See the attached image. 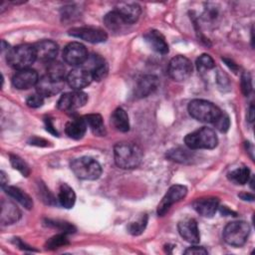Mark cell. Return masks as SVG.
Here are the masks:
<instances>
[{
  "label": "cell",
  "mask_w": 255,
  "mask_h": 255,
  "mask_svg": "<svg viewBox=\"0 0 255 255\" xmlns=\"http://www.w3.org/2000/svg\"><path fill=\"white\" fill-rule=\"evenodd\" d=\"M114 158L119 167L123 169H132L140 164L142 151L140 147L133 142L122 141L114 146Z\"/></svg>",
  "instance_id": "cell-1"
},
{
  "label": "cell",
  "mask_w": 255,
  "mask_h": 255,
  "mask_svg": "<svg viewBox=\"0 0 255 255\" xmlns=\"http://www.w3.org/2000/svg\"><path fill=\"white\" fill-rule=\"evenodd\" d=\"M37 60L34 46L24 44L18 45L8 50L6 61L12 68L16 70L29 69V67Z\"/></svg>",
  "instance_id": "cell-2"
},
{
  "label": "cell",
  "mask_w": 255,
  "mask_h": 255,
  "mask_svg": "<svg viewBox=\"0 0 255 255\" xmlns=\"http://www.w3.org/2000/svg\"><path fill=\"white\" fill-rule=\"evenodd\" d=\"M185 145L194 150V149H212L216 147L218 143V138L215 131L207 127H202L199 129H196L184 137Z\"/></svg>",
  "instance_id": "cell-3"
},
{
  "label": "cell",
  "mask_w": 255,
  "mask_h": 255,
  "mask_svg": "<svg viewBox=\"0 0 255 255\" xmlns=\"http://www.w3.org/2000/svg\"><path fill=\"white\" fill-rule=\"evenodd\" d=\"M187 110L189 115L193 119H195L196 121H199L202 123H208V124H213L222 112L213 103L206 100H201V99L192 100L188 104Z\"/></svg>",
  "instance_id": "cell-4"
},
{
  "label": "cell",
  "mask_w": 255,
  "mask_h": 255,
  "mask_svg": "<svg viewBox=\"0 0 255 255\" xmlns=\"http://www.w3.org/2000/svg\"><path fill=\"white\" fill-rule=\"evenodd\" d=\"M71 169L74 174L83 180H95L102 174L101 164L90 156H81L71 161Z\"/></svg>",
  "instance_id": "cell-5"
},
{
  "label": "cell",
  "mask_w": 255,
  "mask_h": 255,
  "mask_svg": "<svg viewBox=\"0 0 255 255\" xmlns=\"http://www.w3.org/2000/svg\"><path fill=\"white\" fill-rule=\"evenodd\" d=\"M250 233V226L245 221L229 222L223 230L224 241L235 247H240L245 244Z\"/></svg>",
  "instance_id": "cell-6"
},
{
  "label": "cell",
  "mask_w": 255,
  "mask_h": 255,
  "mask_svg": "<svg viewBox=\"0 0 255 255\" xmlns=\"http://www.w3.org/2000/svg\"><path fill=\"white\" fill-rule=\"evenodd\" d=\"M193 72V66L190 60L182 55L173 57L168 64L167 73L169 77L176 82L186 81Z\"/></svg>",
  "instance_id": "cell-7"
},
{
  "label": "cell",
  "mask_w": 255,
  "mask_h": 255,
  "mask_svg": "<svg viewBox=\"0 0 255 255\" xmlns=\"http://www.w3.org/2000/svg\"><path fill=\"white\" fill-rule=\"evenodd\" d=\"M186 194H187L186 186L181 184H174L170 186L157 205V209H156L157 215L163 216L174 203L183 199L186 196Z\"/></svg>",
  "instance_id": "cell-8"
},
{
  "label": "cell",
  "mask_w": 255,
  "mask_h": 255,
  "mask_svg": "<svg viewBox=\"0 0 255 255\" xmlns=\"http://www.w3.org/2000/svg\"><path fill=\"white\" fill-rule=\"evenodd\" d=\"M88 95L82 91H74L63 94L57 103V108L63 112H73L86 105Z\"/></svg>",
  "instance_id": "cell-9"
},
{
  "label": "cell",
  "mask_w": 255,
  "mask_h": 255,
  "mask_svg": "<svg viewBox=\"0 0 255 255\" xmlns=\"http://www.w3.org/2000/svg\"><path fill=\"white\" fill-rule=\"evenodd\" d=\"M69 35L92 44L103 43L108 39L107 32L96 27H75L69 30Z\"/></svg>",
  "instance_id": "cell-10"
},
{
  "label": "cell",
  "mask_w": 255,
  "mask_h": 255,
  "mask_svg": "<svg viewBox=\"0 0 255 255\" xmlns=\"http://www.w3.org/2000/svg\"><path fill=\"white\" fill-rule=\"evenodd\" d=\"M89 55L87 48L80 42L69 43L63 51L64 61L71 66H79L86 63Z\"/></svg>",
  "instance_id": "cell-11"
},
{
  "label": "cell",
  "mask_w": 255,
  "mask_h": 255,
  "mask_svg": "<svg viewBox=\"0 0 255 255\" xmlns=\"http://www.w3.org/2000/svg\"><path fill=\"white\" fill-rule=\"evenodd\" d=\"M68 85L75 91H81L88 87L93 81L92 74L86 68H75L69 72L66 77Z\"/></svg>",
  "instance_id": "cell-12"
},
{
  "label": "cell",
  "mask_w": 255,
  "mask_h": 255,
  "mask_svg": "<svg viewBox=\"0 0 255 255\" xmlns=\"http://www.w3.org/2000/svg\"><path fill=\"white\" fill-rule=\"evenodd\" d=\"M38 73L33 69H24L16 73L12 78V85L18 90H27L37 85Z\"/></svg>",
  "instance_id": "cell-13"
},
{
  "label": "cell",
  "mask_w": 255,
  "mask_h": 255,
  "mask_svg": "<svg viewBox=\"0 0 255 255\" xmlns=\"http://www.w3.org/2000/svg\"><path fill=\"white\" fill-rule=\"evenodd\" d=\"M33 46L36 52L37 60L42 62L50 63L54 61L59 52L58 44L52 40H42Z\"/></svg>",
  "instance_id": "cell-14"
},
{
  "label": "cell",
  "mask_w": 255,
  "mask_h": 255,
  "mask_svg": "<svg viewBox=\"0 0 255 255\" xmlns=\"http://www.w3.org/2000/svg\"><path fill=\"white\" fill-rule=\"evenodd\" d=\"M178 232L180 236L189 243L196 244L200 240V234L198 225L195 219L193 218H184L179 221L177 225Z\"/></svg>",
  "instance_id": "cell-15"
},
{
  "label": "cell",
  "mask_w": 255,
  "mask_h": 255,
  "mask_svg": "<svg viewBox=\"0 0 255 255\" xmlns=\"http://www.w3.org/2000/svg\"><path fill=\"white\" fill-rule=\"evenodd\" d=\"M158 78L154 75H145L141 77L134 88L133 95L136 99H141L152 94L158 87Z\"/></svg>",
  "instance_id": "cell-16"
},
{
  "label": "cell",
  "mask_w": 255,
  "mask_h": 255,
  "mask_svg": "<svg viewBox=\"0 0 255 255\" xmlns=\"http://www.w3.org/2000/svg\"><path fill=\"white\" fill-rule=\"evenodd\" d=\"M123 19L128 24L131 25L135 23L141 13V8L137 3L134 2H122L119 3L115 9Z\"/></svg>",
  "instance_id": "cell-17"
},
{
  "label": "cell",
  "mask_w": 255,
  "mask_h": 255,
  "mask_svg": "<svg viewBox=\"0 0 255 255\" xmlns=\"http://www.w3.org/2000/svg\"><path fill=\"white\" fill-rule=\"evenodd\" d=\"M64 87L63 81H55L49 78L47 75L39 79L36 89L37 93L42 95L43 97H52L61 92Z\"/></svg>",
  "instance_id": "cell-18"
},
{
  "label": "cell",
  "mask_w": 255,
  "mask_h": 255,
  "mask_svg": "<svg viewBox=\"0 0 255 255\" xmlns=\"http://www.w3.org/2000/svg\"><path fill=\"white\" fill-rule=\"evenodd\" d=\"M219 206V199L217 197L198 198L193 202L195 211L203 217H211L215 214Z\"/></svg>",
  "instance_id": "cell-19"
},
{
  "label": "cell",
  "mask_w": 255,
  "mask_h": 255,
  "mask_svg": "<svg viewBox=\"0 0 255 255\" xmlns=\"http://www.w3.org/2000/svg\"><path fill=\"white\" fill-rule=\"evenodd\" d=\"M21 217V211L11 201L2 199L0 221L2 225H9L17 222Z\"/></svg>",
  "instance_id": "cell-20"
},
{
  "label": "cell",
  "mask_w": 255,
  "mask_h": 255,
  "mask_svg": "<svg viewBox=\"0 0 255 255\" xmlns=\"http://www.w3.org/2000/svg\"><path fill=\"white\" fill-rule=\"evenodd\" d=\"M143 38L153 51L162 55L168 53V44L166 43L164 36L159 31L149 30L143 35Z\"/></svg>",
  "instance_id": "cell-21"
},
{
  "label": "cell",
  "mask_w": 255,
  "mask_h": 255,
  "mask_svg": "<svg viewBox=\"0 0 255 255\" xmlns=\"http://www.w3.org/2000/svg\"><path fill=\"white\" fill-rule=\"evenodd\" d=\"M86 62H88V67H90L86 69L91 72L93 80L99 82L107 77L109 72V66L103 58L99 56H93L91 59L88 58Z\"/></svg>",
  "instance_id": "cell-22"
},
{
  "label": "cell",
  "mask_w": 255,
  "mask_h": 255,
  "mask_svg": "<svg viewBox=\"0 0 255 255\" xmlns=\"http://www.w3.org/2000/svg\"><path fill=\"white\" fill-rule=\"evenodd\" d=\"M192 149H186L182 147H176L169 149L166 152V157L172 161L183 163V164H191L197 160L196 154L191 151Z\"/></svg>",
  "instance_id": "cell-23"
},
{
  "label": "cell",
  "mask_w": 255,
  "mask_h": 255,
  "mask_svg": "<svg viewBox=\"0 0 255 255\" xmlns=\"http://www.w3.org/2000/svg\"><path fill=\"white\" fill-rule=\"evenodd\" d=\"M87 128L88 126L84 118H75L66 124L65 132L73 139H81L85 135Z\"/></svg>",
  "instance_id": "cell-24"
},
{
  "label": "cell",
  "mask_w": 255,
  "mask_h": 255,
  "mask_svg": "<svg viewBox=\"0 0 255 255\" xmlns=\"http://www.w3.org/2000/svg\"><path fill=\"white\" fill-rule=\"evenodd\" d=\"M111 124L117 130L127 132L129 129V121L127 112L123 108L116 109L111 116Z\"/></svg>",
  "instance_id": "cell-25"
},
{
  "label": "cell",
  "mask_w": 255,
  "mask_h": 255,
  "mask_svg": "<svg viewBox=\"0 0 255 255\" xmlns=\"http://www.w3.org/2000/svg\"><path fill=\"white\" fill-rule=\"evenodd\" d=\"M104 23L106 27L112 32L123 31L128 25L116 10H113L106 14L104 18Z\"/></svg>",
  "instance_id": "cell-26"
},
{
  "label": "cell",
  "mask_w": 255,
  "mask_h": 255,
  "mask_svg": "<svg viewBox=\"0 0 255 255\" xmlns=\"http://www.w3.org/2000/svg\"><path fill=\"white\" fill-rule=\"evenodd\" d=\"M87 126L90 128L92 132L97 136H105L107 134L106 127L103 118L99 114H90L84 117Z\"/></svg>",
  "instance_id": "cell-27"
},
{
  "label": "cell",
  "mask_w": 255,
  "mask_h": 255,
  "mask_svg": "<svg viewBox=\"0 0 255 255\" xmlns=\"http://www.w3.org/2000/svg\"><path fill=\"white\" fill-rule=\"evenodd\" d=\"M5 190V192L8 194V196L15 199L17 202H19L22 206H24L26 209H31L33 207V200L32 198L23 190H21L18 187L15 186H5L2 188Z\"/></svg>",
  "instance_id": "cell-28"
},
{
  "label": "cell",
  "mask_w": 255,
  "mask_h": 255,
  "mask_svg": "<svg viewBox=\"0 0 255 255\" xmlns=\"http://www.w3.org/2000/svg\"><path fill=\"white\" fill-rule=\"evenodd\" d=\"M58 200H59V203L64 208H67V209L72 208L76 201V194L74 189L71 186H69L67 183H62L59 187Z\"/></svg>",
  "instance_id": "cell-29"
},
{
  "label": "cell",
  "mask_w": 255,
  "mask_h": 255,
  "mask_svg": "<svg viewBox=\"0 0 255 255\" xmlns=\"http://www.w3.org/2000/svg\"><path fill=\"white\" fill-rule=\"evenodd\" d=\"M48 64L47 76L55 81H64L66 77V68L64 64L55 60Z\"/></svg>",
  "instance_id": "cell-30"
},
{
  "label": "cell",
  "mask_w": 255,
  "mask_h": 255,
  "mask_svg": "<svg viewBox=\"0 0 255 255\" xmlns=\"http://www.w3.org/2000/svg\"><path fill=\"white\" fill-rule=\"evenodd\" d=\"M228 179L235 183V184H245L249 181L250 178V170L248 167L246 166H241L238 167L234 170H231L228 174H227Z\"/></svg>",
  "instance_id": "cell-31"
},
{
  "label": "cell",
  "mask_w": 255,
  "mask_h": 255,
  "mask_svg": "<svg viewBox=\"0 0 255 255\" xmlns=\"http://www.w3.org/2000/svg\"><path fill=\"white\" fill-rule=\"evenodd\" d=\"M147 225V215L141 214L134 221L130 222L128 226V231L131 235H139L141 234Z\"/></svg>",
  "instance_id": "cell-32"
},
{
  "label": "cell",
  "mask_w": 255,
  "mask_h": 255,
  "mask_svg": "<svg viewBox=\"0 0 255 255\" xmlns=\"http://www.w3.org/2000/svg\"><path fill=\"white\" fill-rule=\"evenodd\" d=\"M69 244V240L67 238V233H59L53 237H51L48 241H47V248L51 249V250H55L58 249L60 247L66 246Z\"/></svg>",
  "instance_id": "cell-33"
},
{
  "label": "cell",
  "mask_w": 255,
  "mask_h": 255,
  "mask_svg": "<svg viewBox=\"0 0 255 255\" xmlns=\"http://www.w3.org/2000/svg\"><path fill=\"white\" fill-rule=\"evenodd\" d=\"M10 163L13 168L17 169L23 176H28L30 174L29 165L18 155L10 154Z\"/></svg>",
  "instance_id": "cell-34"
},
{
  "label": "cell",
  "mask_w": 255,
  "mask_h": 255,
  "mask_svg": "<svg viewBox=\"0 0 255 255\" xmlns=\"http://www.w3.org/2000/svg\"><path fill=\"white\" fill-rule=\"evenodd\" d=\"M196 67L197 70L200 72L205 70H211L215 67V63L211 56H209L208 54H202L196 60Z\"/></svg>",
  "instance_id": "cell-35"
},
{
  "label": "cell",
  "mask_w": 255,
  "mask_h": 255,
  "mask_svg": "<svg viewBox=\"0 0 255 255\" xmlns=\"http://www.w3.org/2000/svg\"><path fill=\"white\" fill-rule=\"evenodd\" d=\"M213 125H214L215 128L218 129L219 131L226 132L230 127V120H229L228 115L224 112H221L220 116L215 120Z\"/></svg>",
  "instance_id": "cell-36"
},
{
  "label": "cell",
  "mask_w": 255,
  "mask_h": 255,
  "mask_svg": "<svg viewBox=\"0 0 255 255\" xmlns=\"http://www.w3.org/2000/svg\"><path fill=\"white\" fill-rule=\"evenodd\" d=\"M252 78L248 72H245L241 76V91L244 96H249L252 92Z\"/></svg>",
  "instance_id": "cell-37"
},
{
  "label": "cell",
  "mask_w": 255,
  "mask_h": 255,
  "mask_svg": "<svg viewBox=\"0 0 255 255\" xmlns=\"http://www.w3.org/2000/svg\"><path fill=\"white\" fill-rule=\"evenodd\" d=\"M47 224L51 227H55L58 228L60 231H62L63 233H73L75 232V227L68 223V222H63V221H53V220H47Z\"/></svg>",
  "instance_id": "cell-38"
},
{
  "label": "cell",
  "mask_w": 255,
  "mask_h": 255,
  "mask_svg": "<svg viewBox=\"0 0 255 255\" xmlns=\"http://www.w3.org/2000/svg\"><path fill=\"white\" fill-rule=\"evenodd\" d=\"M26 104L28 107L36 109V108H40L43 106L44 104V97L42 95H40L39 93L37 94H33L31 96H29L26 100Z\"/></svg>",
  "instance_id": "cell-39"
},
{
  "label": "cell",
  "mask_w": 255,
  "mask_h": 255,
  "mask_svg": "<svg viewBox=\"0 0 255 255\" xmlns=\"http://www.w3.org/2000/svg\"><path fill=\"white\" fill-rule=\"evenodd\" d=\"M184 254H186V255H205V254H208V251L202 246H191V247H188L184 251Z\"/></svg>",
  "instance_id": "cell-40"
},
{
  "label": "cell",
  "mask_w": 255,
  "mask_h": 255,
  "mask_svg": "<svg viewBox=\"0 0 255 255\" xmlns=\"http://www.w3.org/2000/svg\"><path fill=\"white\" fill-rule=\"evenodd\" d=\"M45 125H46V128L48 131H50L53 134L58 135V131L56 129V128H54V125L52 124V121L50 119H46L45 120Z\"/></svg>",
  "instance_id": "cell-41"
},
{
  "label": "cell",
  "mask_w": 255,
  "mask_h": 255,
  "mask_svg": "<svg viewBox=\"0 0 255 255\" xmlns=\"http://www.w3.org/2000/svg\"><path fill=\"white\" fill-rule=\"evenodd\" d=\"M238 196H239V197H241L243 200H249V201L254 200V195H253V194H251V193L243 192V193H240Z\"/></svg>",
  "instance_id": "cell-42"
},
{
  "label": "cell",
  "mask_w": 255,
  "mask_h": 255,
  "mask_svg": "<svg viewBox=\"0 0 255 255\" xmlns=\"http://www.w3.org/2000/svg\"><path fill=\"white\" fill-rule=\"evenodd\" d=\"M247 120L248 122L252 123L253 120H254V107L251 105L249 110H248V113H247Z\"/></svg>",
  "instance_id": "cell-43"
},
{
  "label": "cell",
  "mask_w": 255,
  "mask_h": 255,
  "mask_svg": "<svg viewBox=\"0 0 255 255\" xmlns=\"http://www.w3.org/2000/svg\"><path fill=\"white\" fill-rule=\"evenodd\" d=\"M0 177H1V187L4 188L5 186L8 185V178L6 177L4 171H1V172H0Z\"/></svg>",
  "instance_id": "cell-44"
},
{
  "label": "cell",
  "mask_w": 255,
  "mask_h": 255,
  "mask_svg": "<svg viewBox=\"0 0 255 255\" xmlns=\"http://www.w3.org/2000/svg\"><path fill=\"white\" fill-rule=\"evenodd\" d=\"M42 142L43 143H48L46 140H44V139H42V138H38V137H36V138H34V139H32V143L31 144H36V145H44V144H42Z\"/></svg>",
  "instance_id": "cell-45"
}]
</instances>
